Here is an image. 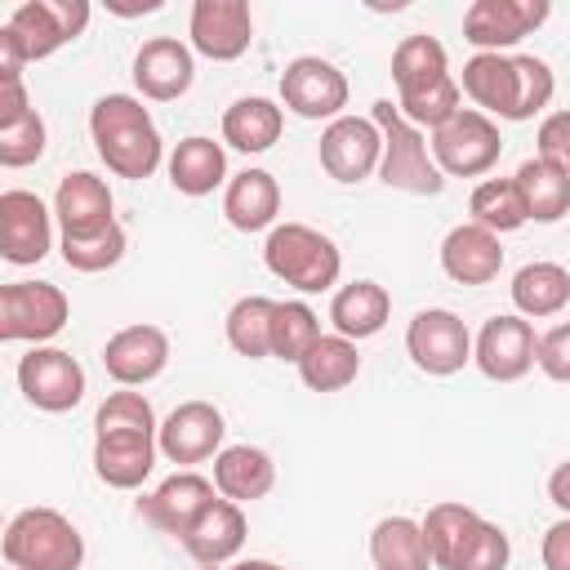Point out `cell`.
Returning a JSON list of instances; mask_svg holds the SVG:
<instances>
[{"label":"cell","instance_id":"obj_1","mask_svg":"<svg viewBox=\"0 0 570 570\" xmlns=\"http://www.w3.org/2000/svg\"><path fill=\"white\" fill-rule=\"evenodd\" d=\"M552 67L534 53H472L463 62V94L499 120H530L552 102Z\"/></svg>","mask_w":570,"mask_h":570},{"label":"cell","instance_id":"obj_2","mask_svg":"<svg viewBox=\"0 0 570 570\" xmlns=\"http://www.w3.org/2000/svg\"><path fill=\"white\" fill-rule=\"evenodd\" d=\"M89 138L116 178H134V183L151 178L165 160L160 129L142 107V98L134 94H102L89 111Z\"/></svg>","mask_w":570,"mask_h":570},{"label":"cell","instance_id":"obj_3","mask_svg":"<svg viewBox=\"0 0 570 570\" xmlns=\"http://www.w3.org/2000/svg\"><path fill=\"white\" fill-rule=\"evenodd\" d=\"M85 27H89L85 0H22L0 27V76H22L27 62L58 53Z\"/></svg>","mask_w":570,"mask_h":570},{"label":"cell","instance_id":"obj_4","mask_svg":"<svg viewBox=\"0 0 570 570\" xmlns=\"http://www.w3.org/2000/svg\"><path fill=\"white\" fill-rule=\"evenodd\" d=\"M0 552L13 570H80L85 539L58 508H22L4 525Z\"/></svg>","mask_w":570,"mask_h":570},{"label":"cell","instance_id":"obj_5","mask_svg":"<svg viewBox=\"0 0 570 570\" xmlns=\"http://www.w3.org/2000/svg\"><path fill=\"white\" fill-rule=\"evenodd\" d=\"M263 263H267V272H272L276 281L294 285L298 294H321V289H330V285L338 281V272H343L338 245H334L325 232L307 227V223H276V227L267 232Z\"/></svg>","mask_w":570,"mask_h":570},{"label":"cell","instance_id":"obj_6","mask_svg":"<svg viewBox=\"0 0 570 570\" xmlns=\"http://www.w3.org/2000/svg\"><path fill=\"white\" fill-rule=\"evenodd\" d=\"M374 125L383 134V160H379V178L392 191H410V196H436L445 187V174L432 160L428 138L396 111L392 98L374 102Z\"/></svg>","mask_w":570,"mask_h":570},{"label":"cell","instance_id":"obj_7","mask_svg":"<svg viewBox=\"0 0 570 570\" xmlns=\"http://www.w3.org/2000/svg\"><path fill=\"white\" fill-rule=\"evenodd\" d=\"M499 156H503L499 125L476 107H463L454 120L432 129V160L450 178H481L499 165Z\"/></svg>","mask_w":570,"mask_h":570},{"label":"cell","instance_id":"obj_8","mask_svg":"<svg viewBox=\"0 0 570 570\" xmlns=\"http://www.w3.org/2000/svg\"><path fill=\"white\" fill-rule=\"evenodd\" d=\"M71 303L49 281H9L0 285V338L4 343H49L62 334Z\"/></svg>","mask_w":570,"mask_h":570},{"label":"cell","instance_id":"obj_9","mask_svg":"<svg viewBox=\"0 0 570 570\" xmlns=\"http://www.w3.org/2000/svg\"><path fill=\"white\" fill-rule=\"evenodd\" d=\"M281 102L298 120H338L347 107V76L334 62L303 53L281 71Z\"/></svg>","mask_w":570,"mask_h":570},{"label":"cell","instance_id":"obj_10","mask_svg":"<svg viewBox=\"0 0 570 570\" xmlns=\"http://www.w3.org/2000/svg\"><path fill=\"white\" fill-rule=\"evenodd\" d=\"M405 352L423 374L445 379V374H459L472 361V334L450 307H428L410 321Z\"/></svg>","mask_w":570,"mask_h":570},{"label":"cell","instance_id":"obj_11","mask_svg":"<svg viewBox=\"0 0 570 570\" xmlns=\"http://www.w3.org/2000/svg\"><path fill=\"white\" fill-rule=\"evenodd\" d=\"M18 387L22 396L45 414H67L85 401V370L62 347H31L18 361Z\"/></svg>","mask_w":570,"mask_h":570},{"label":"cell","instance_id":"obj_12","mask_svg":"<svg viewBox=\"0 0 570 570\" xmlns=\"http://www.w3.org/2000/svg\"><path fill=\"white\" fill-rule=\"evenodd\" d=\"M548 13V0H476L463 13V40L476 45V53H503L521 45L530 31H539Z\"/></svg>","mask_w":570,"mask_h":570},{"label":"cell","instance_id":"obj_13","mask_svg":"<svg viewBox=\"0 0 570 570\" xmlns=\"http://www.w3.org/2000/svg\"><path fill=\"white\" fill-rule=\"evenodd\" d=\"M316 151H321V169L334 183H361L383 160V134L374 116H338L325 125Z\"/></svg>","mask_w":570,"mask_h":570},{"label":"cell","instance_id":"obj_14","mask_svg":"<svg viewBox=\"0 0 570 570\" xmlns=\"http://www.w3.org/2000/svg\"><path fill=\"white\" fill-rule=\"evenodd\" d=\"M53 249V214L36 191H0V254L13 267H31Z\"/></svg>","mask_w":570,"mask_h":570},{"label":"cell","instance_id":"obj_15","mask_svg":"<svg viewBox=\"0 0 570 570\" xmlns=\"http://www.w3.org/2000/svg\"><path fill=\"white\" fill-rule=\"evenodd\" d=\"M539 334L525 316H490L472 343V361L494 383H517L534 370Z\"/></svg>","mask_w":570,"mask_h":570},{"label":"cell","instance_id":"obj_16","mask_svg":"<svg viewBox=\"0 0 570 570\" xmlns=\"http://www.w3.org/2000/svg\"><path fill=\"white\" fill-rule=\"evenodd\" d=\"M191 49L209 62H236L254 40V13L245 0H196L187 22Z\"/></svg>","mask_w":570,"mask_h":570},{"label":"cell","instance_id":"obj_17","mask_svg":"<svg viewBox=\"0 0 570 570\" xmlns=\"http://www.w3.org/2000/svg\"><path fill=\"white\" fill-rule=\"evenodd\" d=\"M223 432H227V423H223L218 405H209V401H183L160 423L156 445H160V454L169 463H205V459H218Z\"/></svg>","mask_w":570,"mask_h":570},{"label":"cell","instance_id":"obj_18","mask_svg":"<svg viewBox=\"0 0 570 570\" xmlns=\"http://www.w3.org/2000/svg\"><path fill=\"white\" fill-rule=\"evenodd\" d=\"M169 365V334L160 325H125L102 347V370L120 387H142Z\"/></svg>","mask_w":570,"mask_h":570},{"label":"cell","instance_id":"obj_19","mask_svg":"<svg viewBox=\"0 0 570 570\" xmlns=\"http://www.w3.org/2000/svg\"><path fill=\"white\" fill-rule=\"evenodd\" d=\"M196 80V58L183 40L174 36H156L134 53V85L142 89V98L151 102H174L191 89Z\"/></svg>","mask_w":570,"mask_h":570},{"label":"cell","instance_id":"obj_20","mask_svg":"<svg viewBox=\"0 0 570 570\" xmlns=\"http://www.w3.org/2000/svg\"><path fill=\"white\" fill-rule=\"evenodd\" d=\"M53 218L62 223V236L71 240H89L98 232H107L116 218H111V191L98 174L89 169H76L67 178H58V191H53Z\"/></svg>","mask_w":570,"mask_h":570},{"label":"cell","instance_id":"obj_21","mask_svg":"<svg viewBox=\"0 0 570 570\" xmlns=\"http://www.w3.org/2000/svg\"><path fill=\"white\" fill-rule=\"evenodd\" d=\"M214 490H218V485L205 481L200 472H174V476H165V481L142 499V517H147L156 530L183 539V534L200 521V512L218 499Z\"/></svg>","mask_w":570,"mask_h":570},{"label":"cell","instance_id":"obj_22","mask_svg":"<svg viewBox=\"0 0 570 570\" xmlns=\"http://www.w3.org/2000/svg\"><path fill=\"white\" fill-rule=\"evenodd\" d=\"M160 432H98L94 441V472L111 490H138L156 468Z\"/></svg>","mask_w":570,"mask_h":570},{"label":"cell","instance_id":"obj_23","mask_svg":"<svg viewBox=\"0 0 570 570\" xmlns=\"http://www.w3.org/2000/svg\"><path fill=\"white\" fill-rule=\"evenodd\" d=\"M503 267V245L481 223H459L441 240V272L459 285H490Z\"/></svg>","mask_w":570,"mask_h":570},{"label":"cell","instance_id":"obj_24","mask_svg":"<svg viewBox=\"0 0 570 570\" xmlns=\"http://www.w3.org/2000/svg\"><path fill=\"white\" fill-rule=\"evenodd\" d=\"M245 534H249V525H245L240 503L214 499V503L200 512V521L183 534V548H187L196 561H205V566H223V561H232V557L245 548Z\"/></svg>","mask_w":570,"mask_h":570},{"label":"cell","instance_id":"obj_25","mask_svg":"<svg viewBox=\"0 0 570 570\" xmlns=\"http://www.w3.org/2000/svg\"><path fill=\"white\" fill-rule=\"evenodd\" d=\"M223 214L236 232H267L281 214V183L267 169H245L223 191Z\"/></svg>","mask_w":570,"mask_h":570},{"label":"cell","instance_id":"obj_26","mask_svg":"<svg viewBox=\"0 0 570 570\" xmlns=\"http://www.w3.org/2000/svg\"><path fill=\"white\" fill-rule=\"evenodd\" d=\"M214 485L232 503H254L276 485V463L258 445H223L214 459Z\"/></svg>","mask_w":570,"mask_h":570},{"label":"cell","instance_id":"obj_27","mask_svg":"<svg viewBox=\"0 0 570 570\" xmlns=\"http://www.w3.org/2000/svg\"><path fill=\"white\" fill-rule=\"evenodd\" d=\"M392 316V294L379 285V281H352L334 294L330 303V321H334V334L361 343V338H374Z\"/></svg>","mask_w":570,"mask_h":570},{"label":"cell","instance_id":"obj_28","mask_svg":"<svg viewBox=\"0 0 570 570\" xmlns=\"http://www.w3.org/2000/svg\"><path fill=\"white\" fill-rule=\"evenodd\" d=\"M227 178V151L223 142L191 134L169 151V183L183 196H209L218 183Z\"/></svg>","mask_w":570,"mask_h":570},{"label":"cell","instance_id":"obj_29","mask_svg":"<svg viewBox=\"0 0 570 570\" xmlns=\"http://www.w3.org/2000/svg\"><path fill=\"white\" fill-rule=\"evenodd\" d=\"M512 178H517V191L534 223H561L570 214V169H561L543 156H530Z\"/></svg>","mask_w":570,"mask_h":570},{"label":"cell","instance_id":"obj_30","mask_svg":"<svg viewBox=\"0 0 570 570\" xmlns=\"http://www.w3.org/2000/svg\"><path fill=\"white\" fill-rule=\"evenodd\" d=\"M281 129H285V111L272 98H236L223 111V142L245 156L267 151L281 138Z\"/></svg>","mask_w":570,"mask_h":570},{"label":"cell","instance_id":"obj_31","mask_svg":"<svg viewBox=\"0 0 570 570\" xmlns=\"http://www.w3.org/2000/svg\"><path fill=\"white\" fill-rule=\"evenodd\" d=\"M370 561H374V570H432L423 521L383 517L370 534Z\"/></svg>","mask_w":570,"mask_h":570},{"label":"cell","instance_id":"obj_32","mask_svg":"<svg viewBox=\"0 0 570 570\" xmlns=\"http://www.w3.org/2000/svg\"><path fill=\"white\" fill-rule=\"evenodd\" d=\"M512 303L530 321L557 316L570 303V272L561 263H525L512 276Z\"/></svg>","mask_w":570,"mask_h":570},{"label":"cell","instance_id":"obj_33","mask_svg":"<svg viewBox=\"0 0 570 570\" xmlns=\"http://www.w3.org/2000/svg\"><path fill=\"white\" fill-rule=\"evenodd\" d=\"M476 525H481V517L468 503H432L428 517H423V539H428L432 566L436 570H454L463 548L472 543Z\"/></svg>","mask_w":570,"mask_h":570},{"label":"cell","instance_id":"obj_34","mask_svg":"<svg viewBox=\"0 0 570 570\" xmlns=\"http://www.w3.org/2000/svg\"><path fill=\"white\" fill-rule=\"evenodd\" d=\"M356 374H361V356L356 343L343 334H321L316 347L298 361V379L312 392H343L347 383H356Z\"/></svg>","mask_w":570,"mask_h":570},{"label":"cell","instance_id":"obj_35","mask_svg":"<svg viewBox=\"0 0 570 570\" xmlns=\"http://www.w3.org/2000/svg\"><path fill=\"white\" fill-rule=\"evenodd\" d=\"M445 76H450V58H445V45L436 36H405L396 45V53H392L396 94H419Z\"/></svg>","mask_w":570,"mask_h":570},{"label":"cell","instance_id":"obj_36","mask_svg":"<svg viewBox=\"0 0 570 570\" xmlns=\"http://www.w3.org/2000/svg\"><path fill=\"white\" fill-rule=\"evenodd\" d=\"M272 321H276V303L263 294H245L232 312H227V343L232 352L263 361L272 356Z\"/></svg>","mask_w":570,"mask_h":570},{"label":"cell","instance_id":"obj_37","mask_svg":"<svg viewBox=\"0 0 570 570\" xmlns=\"http://www.w3.org/2000/svg\"><path fill=\"white\" fill-rule=\"evenodd\" d=\"M468 209H472V223H481V227L494 232V236H499V232H517V227L530 223L525 200H521V191H517V178H485V183H476Z\"/></svg>","mask_w":570,"mask_h":570},{"label":"cell","instance_id":"obj_38","mask_svg":"<svg viewBox=\"0 0 570 570\" xmlns=\"http://www.w3.org/2000/svg\"><path fill=\"white\" fill-rule=\"evenodd\" d=\"M321 338V321L307 303L289 298V303H276V321H272V356L276 361H289L298 365Z\"/></svg>","mask_w":570,"mask_h":570},{"label":"cell","instance_id":"obj_39","mask_svg":"<svg viewBox=\"0 0 570 570\" xmlns=\"http://www.w3.org/2000/svg\"><path fill=\"white\" fill-rule=\"evenodd\" d=\"M58 249H62V263H67L71 272H107V267H116V263L125 258L129 236H125L120 223H111L107 232H98V236H89V240H71V236H62Z\"/></svg>","mask_w":570,"mask_h":570},{"label":"cell","instance_id":"obj_40","mask_svg":"<svg viewBox=\"0 0 570 570\" xmlns=\"http://www.w3.org/2000/svg\"><path fill=\"white\" fill-rule=\"evenodd\" d=\"M94 428H98V432H160L151 401H147L142 392H129V387L111 392V396L98 405Z\"/></svg>","mask_w":570,"mask_h":570},{"label":"cell","instance_id":"obj_41","mask_svg":"<svg viewBox=\"0 0 570 570\" xmlns=\"http://www.w3.org/2000/svg\"><path fill=\"white\" fill-rule=\"evenodd\" d=\"M40 156H45V120L36 111H27L13 125H0V165L4 169L36 165Z\"/></svg>","mask_w":570,"mask_h":570},{"label":"cell","instance_id":"obj_42","mask_svg":"<svg viewBox=\"0 0 570 570\" xmlns=\"http://www.w3.org/2000/svg\"><path fill=\"white\" fill-rule=\"evenodd\" d=\"M508 557H512L508 534H503L494 521H481V525H476V534H472V543L463 548V557H459V566H454V570H503V566H508Z\"/></svg>","mask_w":570,"mask_h":570},{"label":"cell","instance_id":"obj_43","mask_svg":"<svg viewBox=\"0 0 570 570\" xmlns=\"http://www.w3.org/2000/svg\"><path fill=\"white\" fill-rule=\"evenodd\" d=\"M534 365H539L552 383H570V321H561V325H552L548 334H539Z\"/></svg>","mask_w":570,"mask_h":570},{"label":"cell","instance_id":"obj_44","mask_svg":"<svg viewBox=\"0 0 570 570\" xmlns=\"http://www.w3.org/2000/svg\"><path fill=\"white\" fill-rule=\"evenodd\" d=\"M539 156L570 169V111H552L539 125Z\"/></svg>","mask_w":570,"mask_h":570},{"label":"cell","instance_id":"obj_45","mask_svg":"<svg viewBox=\"0 0 570 570\" xmlns=\"http://www.w3.org/2000/svg\"><path fill=\"white\" fill-rule=\"evenodd\" d=\"M539 557H543V570H570V517H561L543 530Z\"/></svg>","mask_w":570,"mask_h":570},{"label":"cell","instance_id":"obj_46","mask_svg":"<svg viewBox=\"0 0 570 570\" xmlns=\"http://www.w3.org/2000/svg\"><path fill=\"white\" fill-rule=\"evenodd\" d=\"M27 111H36V107L27 102L22 76H0V125H13V120H22Z\"/></svg>","mask_w":570,"mask_h":570},{"label":"cell","instance_id":"obj_47","mask_svg":"<svg viewBox=\"0 0 570 570\" xmlns=\"http://www.w3.org/2000/svg\"><path fill=\"white\" fill-rule=\"evenodd\" d=\"M548 499L570 517V459L552 468V476H548Z\"/></svg>","mask_w":570,"mask_h":570},{"label":"cell","instance_id":"obj_48","mask_svg":"<svg viewBox=\"0 0 570 570\" xmlns=\"http://www.w3.org/2000/svg\"><path fill=\"white\" fill-rule=\"evenodd\" d=\"M227 570H285V566L263 561V557H249V561H236V566H227Z\"/></svg>","mask_w":570,"mask_h":570},{"label":"cell","instance_id":"obj_49","mask_svg":"<svg viewBox=\"0 0 570 570\" xmlns=\"http://www.w3.org/2000/svg\"><path fill=\"white\" fill-rule=\"evenodd\" d=\"M9 570H13V566H9Z\"/></svg>","mask_w":570,"mask_h":570}]
</instances>
